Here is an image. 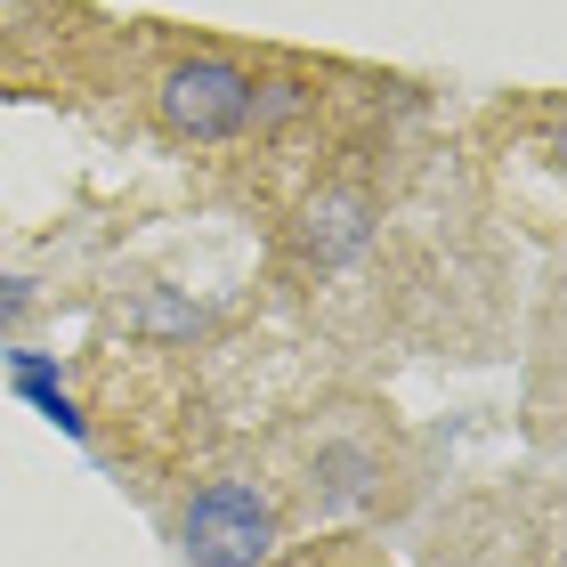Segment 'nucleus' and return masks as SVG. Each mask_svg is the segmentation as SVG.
Here are the masks:
<instances>
[{
  "mask_svg": "<svg viewBox=\"0 0 567 567\" xmlns=\"http://www.w3.org/2000/svg\"><path fill=\"white\" fill-rule=\"evenodd\" d=\"M33 308H41V292H33V284H24V276H0V324H24Z\"/></svg>",
  "mask_w": 567,
  "mask_h": 567,
  "instance_id": "obj_8",
  "label": "nucleus"
},
{
  "mask_svg": "<svg viewBox=\"0 0 567 567\" xmlns=\"http://www.w3.org/2000/svg\"><path fill=\"white\" fill-rule=\"evenodd\" d=\"M251 90H260V73L236 58H178L163 73V90H154V106H163V131L219 146V138L251 131Z\"/></svg>",
  "mask_w": 567,
  "mask_h": 567,
  "instance_id": "obj_2",
  "label": "nucleus"
},
{
  "mask_svg": "<svg viewBox=\"0 0 567 567\" xmlns=\"http://www.w3.org/2000/svg\"><path fill=\"white\" fill-rule=\"evenodd\" d=\"M308 106V82H292V73H276V82L251 90V131H268V122H292Z\"/></svg>",
  "mask_w": 567,
  "mask_h": 567,
  "instance_id": "obj_7",
  "label": "nucleus"
},
{
  "mask_svg": "<svg viewBox=\"0 0 567 567\" xmlns=\"http://www.w3.org/2000/svg\"><path fill=\"white\" fill-rule=\"evenodd\" d=\"M276 544H284L276 495L251 478H203L178 503V551H187V567H268Z\"/></svg>",
  "mask_w": 567,
  "mask_h": 567,
  "instance_id": "obj_1",
  "label": "nucleus"
},
{
  "mask_svg": "<svg viewBox=\"0 0 567 567\" xmlns=\"http://www.w3.org/2000/svg\"><path fill=\"white\" fill-rule=\"evenodd\" d=\"M373 195L365 187H324V195H308V212H300V260L308 268H349V260H365V244H373Z\"/></svg>",
  "mask_w": 567,
  "mask_h": 567,
  "instance_id": "obj_3",
  "label": "nucleus"
},
{
  "mask_svg": "<svg viewBox=\"0 0 567 567\" xmlns=\"http://www.w3.org/2000/svg\"><path fill=\"white\" fill-rule=\"evenodd\" d=\"M9 381H17V398L33 405V414H41L49 430H65L73 446H90V414L73 405L65 373H58V357H41V349H9Z\"/></svg>",
  "mask_w": 567,
  "mask_h": 567,
  "instance_id": "obj_5",
  "label": "nucleus"
},
{
  "mask_svg": "<svg viewBox=\"0 0 567 567\" xmlns=\"http://www.w3.org/2000/svg\"><path fill=\"white\" fill-rule=\"evenodd\" d=\"M138 324L154 332V341H195V332H203V308L178 300V292H146V300H138Z\"/></svg>",
  "mask_w": 567,
  "mask_h": 567,
  "instance_id": "obj_6",
  "label": "nucleus"
},
{
  "mask_svg": "<svg viewBox=\"0 0 567 567\" xmlns=\"http://www.w3.org/2000/svg\"><path fill=\"white\" fill-rule=\"evenodd\" d=\"M308 495L332 503V511L381 495V454L365 446V437H324V446L308 454Z\"/></svg>",
  "mask_w": 567,
  "mask_h": 567,
  "instance_id": "obj_4",
  "label": "nucleus"
}]
</instances>
